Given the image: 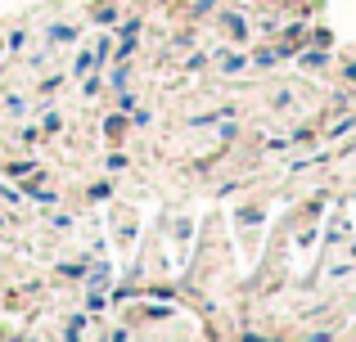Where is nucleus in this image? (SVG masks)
<instances>
[{
	"mask_svg": "<svg viewBox=\"0 0 356 342\" xmlns=\"http://www.w3.org/2000/svg\"><path fill=\"white\" fill-rule=\"evenodd\" d=\"M226 27H230V36H235V41H248V23H243L239 14H230V18H226Z\"/></svg>",
	"mask_w": 356,
	"mask_h": 342,
	"instance_id": "f257e3e1",
	"label": "nucleus"
},
{
	"mask_svg": "<svg viewBox=\"0 0 356 342\" xmlns=\"http://www.w3.org/2000/svg\"><path fill=\"white\" fill-rule=\"evenodd\" d=\"M50 41H77V27H68V23H59V27H50Z\"/></svg>",
	"mask_w": 356,
	"mask_h": 342,
	"instance_id": "f03ea898",
	"label": "nucleus"
},
{
	"mask_svg": "<svg viewBox=\"0 0 356 342\" xmlns=\"http://www.w3.org/2000/svg\"><path fill=\"white\" fill-rule=\"evenodd\" d=\"M302 68H325V45H321V50H307V54H302Z\"/></svg>",
	"mask_w": 356,
	"mask_h": 342,
	"instance_id": "7ed1b4c3",
	"label": "nucleus"
},
{
	"mask_svg": "<svg viewBox=\"0 0 356 342\" xmlns=\"http://www.w3.org/2000/svg\"><path fill=\"white\" fill-rule=\"evenodd\" d=\"M127 81H131V63H127V59H122V63H118V68H113V86H127Z\"/></svg>",
	"mask_w": 356,
	"mask_h": 342,
	"instance_id": "20e7f679",
	"label": "nucleus"
},
{
	"mask_svg": "<svg viewBox=\"0 0 356 342\" xmlns=\"http://www.w3.org/2000/svg\"><path fill=\"white\" fill-rule=\"evenodd\" d=\"M113 18H118V9H113V5H99V9H95V23H104V27H108Z\"/></svg>",
	"mask_w": 356,
	"mask_h": 342,
	"instance_id": "39448f33",
	"label": "nucleus"
},
{
	"mask_svg": "<svg viewBox=\"0 0 356 342\" xmlns=\"http://www.w3.org/2000/svg\"><path fill=\"white\" fill-rule=\"evenodd\" d=\"M90 63H95V59H90V54H81V59H77V63H72V68H68V72H72V77H81V72H86V68H90Z\"/></svg>",
	"mask_w": 356,
	"mask_h": 342,
	"instance_id": "423d86ee",
	"label": "nucleus"
},
{
	"mask_svg": "<svg viewBox=\"0 0 356 342\" xmlns=\"http://www.w3.org/2000/svg\"><path fill=\"white\" fill-rule=\"evenodd\" d=\"M275 59H280V50H261V54H257V68H270Z\"/></svg>",
	"mask_w": 356,
	"mask_h": 342,
	"instance_id": "0eeeda50",
	"label": "nucleus"
},
{
	"mask_svg": "<svg viewBox=\"0 0 356 342\" xmlns=\"http://www.w3.org/2000/svg\"><path fill=\"white\" fill-rule=\"evenodd\" d=\"M108 54H113V41H108V36H104V41H99V50H95V59H99V63H104V59H108Z\"/></svg>",
	"mask_w": 356,
	"mask_h": 342,
	"instance_id": "6e6552de",
	"label": "nucleus"
},
{
	"mask_svg": "<svg viewBox=\"0 0 356 342\" xmlns=\"http://www.w3.org/2000/svg\"><path fill=\"white\" fill-rule=\"evenodd\" d=\"M343 72H348V81H356V63H348V68H343Z\"/></svg>",
	"mask_w": 356,
	"mask_h": 342,
	"instance_id": "1a4fd4ad",
	"label": "nucleus"
},
{
	"mask_svg": "<svg viewBox=\"0 0 356 342\" xmlns=\"http://www.w3.org/2000/svg\"><path fill=\"white\" fill-rule=\"evenodd\" d=\"M0 225H5V216H0Z\"/></svg>",
	"mask_w": 356,
	"mask_h": 342,
	"instance_id": "9d476101",
	"label": "nucleus"
}]
</instances>
